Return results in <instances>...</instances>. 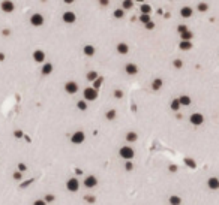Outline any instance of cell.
Wrapping results in <instances>:
<instances>
[{"label": "cell", "mask_w": 219, "mask_h": 205, "mask_svg": "<svg viewBox=\"0 0 219 205\" xmlns=\"http://www.w3.org/2000/svg\"><path fill=\"white\" fill-rule=\"evenodd\" d=\"M83 94H84V101H87V102H93V101H96V99H98V90H96V89H93V87H87V89H84Z\"/></svg>", "instance_id": "obj_1"}, {"label": "cell", "mask_w": 219, "mask_h": 205, "mask_svg": "<svg viewBox=\"0 0 219 205\" xmlns=\"http://www.w3.org/2000/svg\"><path fill=\"white\" fill-rule=\"evenodd\" d=\"M119 154H120V157H123L125 160H131L134 156H135V151H134V148L129 147V145H125V147H122L119 150Z\"/></svg>", "instance_id": "obj_2"}, {"label": "cell", "mask_w": 219, "mask_h": 205, "mask_svg": "<svg viewBox=\"0 0 219 205\" xmlns=\"http://www.w3.org/2000/svg\"><path fill=\"white\" fill-rule=\"evenodd\" d=\"M30 24L33 26V27H41V26H44L45 23V20H44V15L42 14H39V12H35L32 17H30Z\"/></svg>", "instance_id": "obj_3"}, {"label": "cell", "mask_w": 219, "mask_h": 205, "mask_svg": "<svg viewBox=\"0 0 219 205\" xmlns=\"http://www.w3.org/2000/svg\"><path fill=\"white\" fill-rule=\"evenodd\" d=\"M0 9L5 12V14H12V12L15 11V3L12 0H2Z\"/></svg>", "instance_id": "obj_4"}, {"label": "cell", "mask_w": 219, "mask_h": 205, "mask_svg": "<svg viewBox=\"0 0 219 205\" xmlns=\"http://www.w3.org/2000/svg\"><path fill=\"white\" fill-rule=\"evenodd\" d=\"M62 20H63V23L66 24H74L77 21V14L72 11H65L63 15H62Z\"/></svg>", "instance_id": "obj_5"}, {"label": "cell", "mask_w": 219, "mask_h": 205, "mask_svg": "<svg viewBox=\"0 0 219 205\" xmlns=\"http://www.w3.org/2000/svg\"><path fill=\"white\" fill-rule=\"evenodd\" d=\"M189 121H191V124H194V126H201L204 123V115L200 114V112H194V114H191V117H189Z\"/></svg>", "instance_id": "obj_6"}, {"label": "cell", "mask_w": 219, "mask_h": 205, "mask_svg": "<svg viewBox=\"0 0 219 205\" xmlns=\"http://www.w3.org/2000/svg\"><path fill=\"white\" fill-rule=\"evenodd\" d=\"M84 139H86L84 132L77 130V132H75V133L71 136V142H72V144H83V142H84Z\"/></svg>", "instance_id": "obj_7"}, {"label": "cell", "mask_w": 219, "mask_h": 205, "mask_svg": "<svg viewBox=\"0 0 219 205\" xmlns=\"http://www.w3.org/2000/svg\"><path fill=\"white\" fill-rule=\"evenodd\" d=\"M65 91H66L68 94H75V93L78 91V84H77L75 81H68V82L65 84Z\"/></svg>", "instance_id": "obj_8"}, {"label": "cell", "mask_w": 219, "mask_h": 205, "mask_svg": "<svg viewBox=\"0 0 219 205\" xmlns=\"http://www.w3.org/2000/svg\"><path fill=\"white\" fill-rule=\"evenodd\" d=\"M66 189L69 190V192H77L78 189H80V183L77 178H69L68 183H66Z\"/></svg>", "instance_id": "obj_9"}, {"label": "cell", "mask_w": 219, "mask_h": 205, "mask_svg": "<svg viewBox=\"0 0 219 205\" xmlns=\"http://www.w3.org/2000/svg\"><path fill=\"white\" fill-rule=\"evenodd\" d=\"M32 57H33V60H35L36 63H44L45 61V53L42 49H35L33 54H32Z\"/></svg>", "instance_id": "obj_10"}, {"label": "cell", "mask_w": 219, "mask_h": 205, "mask_svg": "<svg viewBox=\"0 0 219 205\" xmlns=\"http://www.w3.org/2000/svg\"><path fill=\"white\" fill-rule=\"evenodd\" d=\"M116 49H117V53L120 56H126L128 53H129V45H128L126 42H119L116 45Z\"/></svg>", "instance_id": "obj_11"}, {"label": "cell", "mask_w": 219, "mask_h": 205, "mask_svg": "<svg viewBox=\"0 0 219 205\" xmlns=\"http://www.w3.org/2000/svg\"><path fill=\"white\" fill-rule=\"evenodd\" d=\"M125 72H126L128 75H137L138 73V66L135 65V63H128V65H125Z\"/></svg>", "instance_id": "obj_12"}, {"label": "cell", "mask_w": 219, "mask_h": 205, "mask_svg": "<svg viewBox=\"0 0 219 205\" xmlns=\"http://www.w3.org/2000/svg\"><path fill=\"white\" fill-rule=\"evenodd\" d=\"M96 184H98V180H96V177H93V175H89V177L84 178V186H86L87 189L96 187Z\"/></svg>", "instance_id": "obj_13"}, {"label": "cell", "mask_w": 219, "mask_h": 205, "mask_svg": "<svg viewBox=\"0 0 219 205\" xmlns=\"http://www.w3.org/2000/svg\"><path fill=\"white\" fill-rule=\"evenodd\" d=\"M194 15V9L191 8V6H183L182 9H180V17L182 18H191Z\"/></svg>", "instance_id": "obj_14"}, {"label": "cell", "mask_w": 219, "mask_h": 205, "mask_svg": "<svg viewBox=\"0 0 219 205\" xmlns=\"http://www.w3.org/2000/svg\"><path fill=\"white\" fill-rule=\"evenodd\" d=\"M53 69H54V66H53V63H44L42 65V68H41V73L42 75H51L53 73Z\"/></svg>", "instance_id": "obj_15"}, {"label": "cell", "mask_w": 219, "mask_h": 205, "mask_svg": "<svg viewBox=\"0 0 219 205\" xmlns=\"http://www.w3.org/2000/svg\"><path fill=\"white\" fill-rule=\"evenodd\" d=\"M83 53H84V56H87V57H93L95 56V53H96V48L93 45H84L83 46Z\"/></svg>", "instance_id": "obj_16"}, {"label": "cell", "mask_w": 219, "mask_h": 205, "mask_svg": "<svg viewBox=\"0 0 219 205\" xmlns=\"http://www.w3.org/2000/svg\"><path fill=\"white\" fill-rule=\"evenodd\" d=\"M207 186H209V189H212V190H218L219 189V180L216 178V177H212V178H209Z\"/></svg>", "instance_id": "obj_17"}, {"label": "cell", "mask_w": 219, "mask_h": 205, "mask_svg": "<svg viewBox=\"0 0 219 205\" xmlns=\"http://www.w3.org/2000/svg\"><path fill=\"white\" fill-rule=\"evenodd\" d=\"M192 41H180V44H179V48L182 49V51H189V49H192Z\"/></svg>", "instance_id": "obj_18"}, {"label": "cell", "mask_w": 219, "mask_h": 205, "mask_svg": "<svg viewBox=\"0 0 219 205\" xmlns=\"http://www.w3.org/2000/svg\"><path fill=\"white\" fill-rule=\"evenodd\" d=\"M113 18L116 20H122V18H125V9L123 8H117L113 11Z\"/></svg>", "instance_id": "obj_19"}, {"label": "cell", "mask_w": 219, "mask_h": 205, "mask_svg": "<svg viewBox=\"0 0 219 205\" xmlns=\"http://www.w3.org/2000/svg\"><path fill=\"white\" fill-rule=\"evenodd\" d=\"M162 85H164V81H162L161 78H155V80H153V82H152V89H153L155 91L161 90Z\"/></svg>", "instance_id": "obj_20"}, {"label": "cell", "mask_w": 219, "mask_h": 205, "mask_svg": "<svg viewBox=\"0 0 219 205\" xmlns=\"http://www.w3.org/2000/svg\"><path fill=\"white\" fill-rule=\"evenodd\" d=\"M179 102H180L182 106H189V105H191V97L186 96V94H182V96L179 97Z\"/></svg>", "instance_id": "obj_21"}, {"label": "cell", "mask_w": 219, "mask_h": 205, "mask_svg": "<svg viewBox=\"0 0 219 205\" xmlns=\"http://www.w3.org/2000/svg\"><path fill=\"white\" fill-rule=\"evenodd\" d=\"M192 37H194V33L191 30H186L183 33H180V39L182 41H192Z\"/></svg>", "instance_id": "obj_22"}, {"label": "cell", "mask_w": 219, "mask_h": 205, "mask_svg": "<svg viewBox=\"0 0 219 205\" xmlns=\"http://www.w3.org/2000/svg\"><path fill=\"white\" fill-rule=\"evenodd\" d=\"M122 8H123L125 11H131V9L134 8V0H123Z\"/></svg>", "instance_id": "obj_23"}, {"label": "cell", "mask_w": 219, "mask_h": 205, "mask_svg": "<svg viewBox=\"0 0 219 205\" xmlns=\"http://www.w3.org/2000/svg\"><path fill=\"white\" fill-rule=\"evenodd\" d=\"M140 11H141V14H152V6L149 3H141Z\"/></svg>", "instance_id": "obj_24"}, {"label": "cell", "mask_w": 219, "mask_h": 205, "mask_svg": "<svg viewBox=\"0 0 219 205\" xmlns=\"http://www.w3.org/2000/svg\"><path fill=\"white\" fill-rule=\"evenodd\" d=\"M137 139H138L137 132H128V133H126V141H128V142H135Z\"/></svg>", "instance_id": "obj_25"}, {"label": "cell", "mask_w": 219, "mask_h": 205, "mask_svg": "<svg viewBox=\"0 0 219 205\" xmlns=\"http://www.w3.org/2000/svg\"><path fill=\"white\" fill-rule=\"evenodd\" d=\"M197 11L198 12H207L209 11V3H206V2L198 3V5H197Z\"/></svg>", "instance_id": "obj_26"}, {"label": "cell", "mask_w": 219, "mask_h": 205, "mask_svg": "<svg viewBox=\"0 0 219 205\" xmlns=\"http://www.w3.org/2000/svg\"><path fill=\"white\" fill-rule=\"evenodd\" d=\"M77 108H78L80 111H86V109L89 108V103H87V101H78V102H77Z\"/></svg>", "instance_id": "obj_27"}, {"label": "cell", "mask_w": 219, "mask_h": 205, "mask_svg": "<svg viewBox=\"0 0 219 205\" xmlns=\"http://www.w3.org/2000/svg\"><path fill=\"white\" fill-rule=\"evenodd\" d=\"M170 106H171V109H173V111H179L182 105H180V102H179V99H173L171 103H170Z\"/></svg>", "instance_id": "obj_28"}, {"label": "cell", "mask_w": 219, "mask_h": 205, "mask_svg": "<svg viewBox=\"0 0 219 205\" xmlns=\"http://www.w3.org/2000/svg\"><path fill=\"white\" fill-rule=\"evenodd\" d=\"M102 82H104V78H102V77H98L96 80L93 81V89H96V90H98V89H101Z\"/></svg>", "instance_id": "obj_29"}, {"label": "cell", "mask_w": 219, "mask_h": 205, "mask_svg": "<svg viewBox=\"0 0 219 205\" xmlns=\"http://www.w3.org/2000/svg\"><path fill=\"white\" fill-rule=\"evenodd\" d=\"M140 23H143V24H146V23H149L150 20H152V18H150V14H141V15H140Z\"/></svg>", "instance_id": "obj_30"}, {"label": "cell", "mask_w": 219, "mask_h": 205, "mask_svg": "<svg viewBox=\"0 0 219 205\" xmlns=\"http://www.w3.org/2000/svg\"><path fill=\"white\" fill-rule=\"evenodd\" d=\"M98 77H99V75H98V72H96V70H90V72L87 73V80L92 81V82H93L95 80H96Z\"/></svg>", "instance_id": "obj_31"}, {"label": "cell", "mask_w": 219, "mask_h": 205, "mask_svg": "<svg viewBox=\"0 0 219 205\" xmlns=\"http://www.w3.org/2000/svg\"><path fill=\"white\" fill-rule=\"evenodd\" d=\"M116 115H117V112H116V109H110V111H107V114H105V117H107V120H114Z\"/></svg>", "instance_id": "obj_32"}, {"label": "cell", "mask_w": 219, "mask_h": 205, "mask_svg": "<svg viewBox=\"0 0 219 205\" xmlns=\"http://www.w3.org/2000/svg\"><path fill=\"white\" fill-rule=\"evenodd\" d=\"M180 202H182V199L179 196H171L170 198V204L171 205H180Z\"/></svg>", "instance_id": "obj_33"}, {"label": "cell", "mask_w": 219, "mask_h": 205, "mask_svg": "<svg viewBox=\"0 0 219 205\" xmlns=\"http://www.w3.org/2000/svg\"><path fill=\"white\" fill-rule=\"evenodd\" d=\"M173 66L176 69H182V68H183V61H182L180 58H176V60L173 61Z\"/></svg>", "instance_id": "obj_34"}, {"label": "cell", "mask_w": 219, "mask_h": 205, "mask_svg": "<svg viewBox=\"0 0 219 205\" xmlns=\"http://www.w3.org/2000/svg\"><path fill=\"white\" fill-rule=\"evenodd\" d=\"M186 30H189L186 24H179V26H177V32H179V34L183 33V32H186Z\"/></svg>", "instance_id": "obj_35"}, {"label": "cell", "mask_w": 219, "mask_h": 205, "mask_svg": "<svg viewBox=\"0 0 219 205\" xmlns=\"http://www.w3.org/2000/svg\"><path fill=\"white\" fill-rule=\"evenodd\" d=\"M144 27H146V30H153V29H155L156 26H155V23H153V21L150 20L149 23H146V24H144Z\"/></svg>", "instance_id": "obj_36"}, {"label": "cell", "mask_w": 219, "mask_h": 205, "mask_svg": "<svg viewBox=\"0 0 219 205\" xmlns=\"http://www.w3.org/2000/svg\"><path fill=\"white\" fill-rule=\"evenodd\" d=\"M21 178H23V172H20V171L14 172V180H17V181H20Z\"/></svg>", "instance_id": "obj_37"}, {"label": "cell", "mask_w": 219, "mask_h": 205, "mask_svg": "<svg viewBox=\"0 0 219 205\" xmlns=\"http://www.w3.org/2000/svg\"><path fill=\"white\" fill-rule=\"evenodd\" d=\"M114 97L116 99H122V97H123V91L122 90H116L114 91Z\"/></svg>", "instance_id": "obj_38"}, {"label": "cell", "mask_w": 219, "mask_h": 205, "mask_svg": "<svg viewBox=\"0 0 219 205\" xmlns=\"http://www.w3.org/2000/svg\"><path fill=\"white\" fill-rule=\"evenodd\" d=\"M26 169H27V166H26L24 163H18V171H20V172H24Z\"/></svg>", "instance_id": "obj_39"}, {"label": "cell", "mask_w": 219, "mask_h": 205, "mask_svg": "<svg viewBox=\"0 0 219 205\" xmlns=\"http://www.w3.org/2000/svg\"><path fill=\"white\" fill-rule=\"evenodd\" d=\"M44 201H45V202H53V201H54V196H53V195H47Z\"/></svg>", "instance_id": "obj_40"}, {"label": "cell", "mask_w": 219, "mask_h": 205, "mask_svg": "<svg viewBox=\"0 0 219 205\" xmlns=\"http://www.w3.org/2000/svg\"><path fill=\"white\" fill-rule=\"evenodd\" d=\"M98 2H99V5H101V6H108V5H110V0H98Z\"/></svg>", "instance_id": "obj_41"}, {"label": "cell", "mask_w": 219, "mask_h": 205, "mask_svg": "<svg viewBox=\"0 0 219 205\" xmlns=\"http://www.w3.org/2000/svg\"><path fill=\"white\" fill-rule=\"evenodd\" d=\"M125 168H126V171H131V169L134 168V165H132V162H126V163H125Z\"/></svg>", "instance_id": "obj_42"}, {"label": "cell", "mask_w": 219, "mask_h": 205, "mask_svg": "<svg viewBox=\"0 0 219 205\" xmlns=\"http://www.w3.org/2000/svg\"><path fill=\"white\" fill-rule=\"evenodd\" d=\"M33 205H47V202L44 201V199H38V201L33 202Z\"/></svg>", "instance_id": "obj_43"}, {"label": "cell", "mask_w": 219, "mask_h": 205, "mask_svg": "<svg viewBox=\"0 0 219 205\" xmlns=\"http://www.w3.org/2000/svg\"><path fill=\"white\" fill-rule=\"evenodd\" d=\"M185 163H188L191 168H194L195 166V163H194V160H191V159H185Z\"/></svg>", "instance_id": "obj_44"}, {"label": "cell", "mask_w": 219, "mask_h": 205, "mask_svg": "<svg viewBox=\"0 0 219 205\" xmlns=\"http://www.w3.org/2000/svg\"><path fill=\"white\" fill-rule=\"evenodd\" d=\"M14 136L15 138H23V132H21V130H15V132H14Z\"/></svg>", "instance_id": "obj_45"}, {"label": "cell", "mask_w": 219, "mask_h": 205, "mask_svg": "<svg viewBox=\"0 0 219 205\" xmlns=\"http://www.w3.org/2000/svg\"><path fill=\"white\" fill-rule=\"evenodd\" d=\"M86 201H87V202H93L95 198H93V196H86Z\"/></svg>", "instance_id": "obj_46"}, {"label": "cell", "mask_w": 219, "mask_h": 205, "mask_svg": "<svg viewBox=\"0 0 219 205\" xmlns=\"http://www.w3.org/2000/svg\"><path fill=\"white\" fill-rule=\"evenodd\" d=\"M75 0H63V3H66V5H72Z\"/></svg>", "instance_id": "obj_47"}, {"label": "cell", "mask_w": 219, "mask_h": 205, "mask_svg": "<svg viewBox=\"0 0 219 205\" xmlns=\"http://www.w3.org/2000/svg\"><path fill=\"white\" fill-rule=\"evenodd\" d=\"M9 33H11V32H9L8 29H5V30H3V36H9Z\"/></svg>", "instance_id": "obj_48"}, {"label": "cell", "mask_w": 219, "mask_h": 205, "mask_svg": "<svg viewBox=\"0 0 219 205\" xmlns=\"http://www.w3.org/2000/svg\"><path fill=\"white\" fill-rule=\"evenodd\" d=\"M170 171H177V166H174V165H171V166H170Z\"/></svg>", "instance_id": "obj_49"}, {"label": "cell", "mask_w": 219, "mask_h": 205, "mask_svg": "<svg viewBox=\"0 0 219 205\" xmlns=\"http://www.w3.org/2000/svg\"><path fill=\"white\" fill-rule=\"evenodd\" d=\"M5 60V54L3 53H0V61H3Z\"/></svg>", "instance_id": "obj_50"}, {"label": "cell", "mask_w": 219, "mask_h": 205, "mask_svg": "<svg viewBox=\"0 0 219 205\" xmlns=\"http://www.w3.org/2000/svg\"><path fill=\"white\" fill-rule=\"evenodd\" d=\"M137 2H140V3H144V0H137Z\"/></svg>", "instance_id": "obj_51"}]
</instances>
